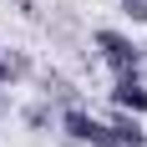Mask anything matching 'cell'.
<instances>
[{"instance_id":"6da1fadb","label":"cell","mask_w":147,"mask_h":147,"mask_svg":"<svg viewBox=\"0 0 147 147\" xmlns=\"http://www.w3.org/2000/svg\"><path fill=\"white\" fill-rule=\"evenodd\" d=\"M91 46L102 51V61H107L117 76H142V46H137L127 30H112V26H107V30L91 36Z\"/></svg>"},{"instance_id":"7a4b0ae2","label":"cell","mask_w":147,"mask_h":147,"mask_svg":"<svg viewBox=\"0 0 147 147\" xmlns=\"http://www.w3.org/2000/svg\"><path fill=\"white\" fill-rule=\"evenodd\" d=\"M61 132L71 137V142H81V147H117L112 142V127H107L102 117H91L86 107H66V112H61Z\"/></svg>"},{"instance_id":"3957f363","label":"cell","mask_w":147,"mask_h":147,"mask_svg":"<svg viewBox=\"0 0 147 147\" xmlns=\"http://www.w3.org/2000/svg\"><path fill=\"white\" fill-rule=\"evenodd\" d=\"M107 96H112V107H117V112H132V117H147V86H142V76H117Z\"/></svg>"},{"instance_id":"277c9868","label":"cell","mask_w":147,"mask_h":147,"mask_svg":"<svg viewBox=\"0 0 147 147\" xmlns=\"http://www.w3.org/2000/svg\"><path fill=\"white\" fill-rule=\"evenodd\" d=\"M107 127H112V142H117V147H147L142 117H132V112H117V107H112V117H107Z\"/></svg>"},{"instance_id":"5b68a950","label":"cell","mask_w":147,"mask_h":147,"mask_svg":"<svg viewBox=\"0 0 147 147\" xmlns=\"http://www.w3.org/2000/svg\"><path fill=\"white\" fill-rule=\"evenodd\" d=\"M26 71H30V61H26V56H15V51H5V46H0V86H15V81H20Z\"/></svg>"},{"instance_id":"8992f818","label":"cell","mask_w":147,"mask_h":147,"mask_svg":"<svg viewBox=\"0 0 147 147\" xmlns=\"http://www.w3.org/2000/svg\"><path fill=\"white\" fill-rule=\"evenodd\" d=\"M20 117H26V127H30V132H41L46 122H51V96H41V102H30L26 112H20Z\"/></svg>"},{"instance_id":"52a82bcc","label":"cell","mask_w":147,"mask_h":147,"mask_svg":"<svg viewBox=\"0 0 147 147\" xmlns=\"http://www.w3.org/2000/svg\"><path fill=\"white\" fill-rule=\"evenodd\" d=\"M122 15L132 26H147V0H122Z\"/></svg>"},{"instance_id":"ba28073f","label":"cell","mask_w":147,"mask_h":147,"mask_svg":"<svg viewBox=\"0 0 147 147\" xmlns=\"http://www.w3.org/2000/svg\"><path fill=\"white\" fill-rule=\"evenodd\" d=\"M0 117H10V102H5V91H0Z\"/></svg>"}]
</instances>
